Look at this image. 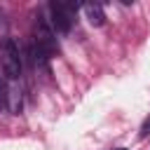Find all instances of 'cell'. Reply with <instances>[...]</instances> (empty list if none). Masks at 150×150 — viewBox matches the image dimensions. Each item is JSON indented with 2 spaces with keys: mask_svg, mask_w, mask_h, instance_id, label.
<instances>
[{
  "mask_svg": "<svg viewBox=\"0 0 150 150\" xmlns=\"http://www.w3.org/2000/svg\"><path fill=\"white\" fill-rule=\"evenodd\" d=\"M0 66H2V75L9 82H16L21 77V52H19V45L14 42V38H2V42H0Z\"/></svg>",
  "mask_w": 150,
  "mask_h": 150,
  "instance_id": "cell-1",
  "label": "cell"
},
{
  "mask_svg": "<svg viewBox=\"0 0 150 150\" xmlns=\"http://www.w3.org/2000/svg\"><path fill=\"white\" fill-rule=\"evenodd\" d=\"M33 45L47 56L52 59L56 52H59V45H56V33L52 28V23L45 19V16H35V23H33Z\"/></svg>",
  "mask_w": 150,
  "mask_h": 150,
  "instance_id": "cell-2",
  "label": "cell"
},
{
  "mask_svg": "<svg viewBox=\"0 0 150 150\" xmlns=\"http://www.w3.org/2000/svg\"><path fill=\"white\" fill-rule=\"evenodd\" d=\"M75 9H77V5H73V2H56V0L49 2V14H52L49 23H52V28L59 30V33H68L73 21H75Z\"/></svg>",
  "mask_w": 150,
  "mask_h": 150,
  "instance_id": "cell-3",
  "label": "cell"
},
{
  "mask_svg": "<svg viewBox=\"0 0 150 150\" xmlns=\"http://www.w3.org/2000/svg\"><path fill=\"white\" fill-rule=\"evenodd\" d=\"M82 9H84V16L91 26H103L105 23V12L98 2H87V5H82Z\"/></svg>",
  "mask_w": 150,
  "mask_h": 150,
  "instance_id": "cell-4",
  "label": "cell"
},
{
  "mask_svg": "<svg viewBox=\"0 0 150 150\" xmlns=\"http://www.w3.org/2000/svg\"><path fill=\"white\" fill-rule=\"evenodd\" d=\"M5 110H9V87L0 77V112H5Z\"/></svg>",
  "mask_w": 150,
  "mask_h": 150,
  "instance_id": "cell-5",
  "label": "cell"
},
{
  "mask_svg": "<svg viewBox=\"0 0 150 150\" xmlns=\"http://www.w3.org/2000/svg\"><path fill=\"white\" fill-rule=\"evenodd\" d=\"M150 136V115L143 120V124H141V138H148Z\"/></svg>",
  "mask_w": 150,
  "mask_h": 150,
  "instance_id": "cell-6",
  "label": "cell"
},
{
  "mask_svg": "<svg viewBox=\"0 0 150 150\" xmlns=\"http://www.w3.org/2000/svg\"><path fill=\"white\" fill-rule=\"evenodd\" d=\"M115 150H127V148H115Z\"/></svg>",
  "mask_w": 150,
  "mask_h": 150,
  "instance_id": "cell-7",
  "label": "cell"
}]
</instances>
